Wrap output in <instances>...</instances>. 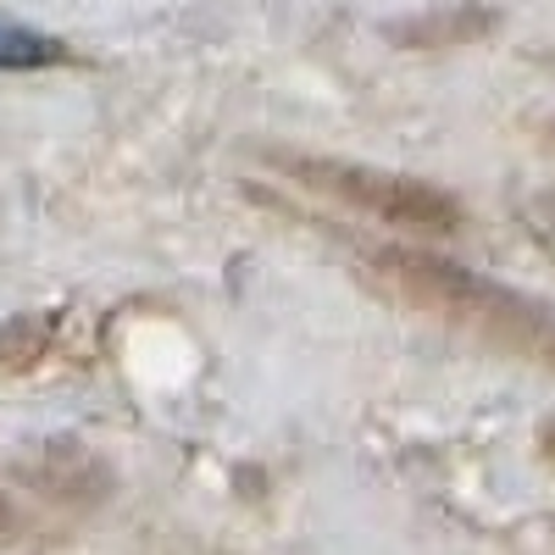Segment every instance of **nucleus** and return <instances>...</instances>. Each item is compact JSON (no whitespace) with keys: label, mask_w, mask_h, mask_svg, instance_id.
<instances>
[{"label":"nucleus","mask_w":555,"mask_h":555,"mask_svg":"<svg viewBox=\"0 0 555 555\" xmlns=\"http://www.w3.org/2000/svg\"><path fill=\"white\" fill-rule=\"evenodd\" d=\"M384 267L400 278L405 289H416L423 300L444 306V311H461V317H489V322H539V311L528 300H517L512 289L489 284V278H473L450 261H434V256H411V250H389Z\"/></svg>","instance_id":"7ed1b4c3"},{"label":"nucleus","mask_w":555,"mask_h":555,"mask_svg":"<svg viewBox=\"0 0 555 555\" xmlns=\"http://www.w3.org/2000/svg\"><path fill=\"white\" fill-rule=\"evenodd\" d=\"M17 478V494L23 500H34V505H51V512H95V505H106L112 500V489H117V478H112V467L95 455V450H83V444H73V439H51L44 450H34L23 467L12 473Z\"/></svg>","instance_id":"f03ea898"},{"label":"nucleus","mask_w":555,"mask_h":555,"mask_svg":"<svg viewBox=\"0 0 555 555\" xmlns=\"http://www.w3.org/2000/svg\"><path fill=\"white\" fill-rule=\"evenodd\" d=\"M56 62H67L62 39L0 17V73H34V67H56Z\"/></svg>","instance_id":"39448f33"},{"label":"nucleus","mask_w":555,"mask_h":555,"mask_svg":"<svg viewBox=\"0 0 555 555\" xmlns=\"http://www.w3.org/2000/svg\"><path fill=\"white\" fill-rule=\"evenodd\" d=\"M494 28H500L494 7H478V0H450V7H428V12L395 17L384 34L395 44H405V51H455V44H478Z\"/></svg>","instance_id":"20e7f679"},{"label":"nucleus","mask_w":555,"mask_h":555,"mask_svg":"<svg viewBox=\"0 0 555 555\" xmlns=\"http://www.w3.org/2000/svg\"><path fill=\"white\" fill-rule=\"evenodd\" d=\"M284 167L306 183V190L334 195V201L378 217L389 228H405V234H434V240L461 234L455 195L439 190V183H428V178L384 172V167H366V162H334V156H295Z\"/></svg>","instance_id":"f257e3e1"}]
</instances>
